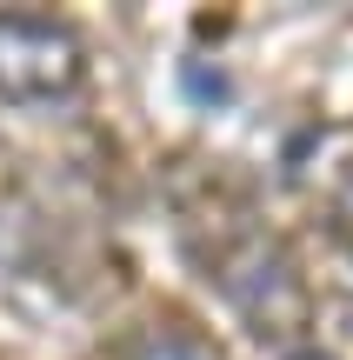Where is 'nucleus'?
<instances>
[{
	"instance_id": "obj_1",
	"label": "nucleus",
	"mask_w": 353,
	"mask_h": 360,
	"mask_svg": "<svg viewBox=\"0 0 353 360\" xmlns=\"http://www.w3.org/2000/svg\"><path fill=\"white\" fill-rule=\"evenodd\" d=\"M87 74L80 34L53 13L0 7V101L7 107H60Z\"/></svg>"
},
{
	"instance_id": "obj_3",
	"label": "nucleus",
	"mask_w": 353,
	"mask_h": 360,
	"mask_svg": "<svg viewBox=\"0 0 353 360\" xmlns=\"http://www.w3.org/2000/svg\"><path fill=\"white\" fill-rule=\"evenodd\" d=\"M287 360H333V354H320V347H300V354H287Z\"/></svg>"
},
{
	"instance_id": "obj_2",
	"label": "nucleus",
	"mask_w": 353,
	"mask_h": 360,
	"mask_svg": "<svg viewBox=\"0 0 353 360\" xmlns=\"http://www.w3.org/2000/svg\"><path fill=\"white\" fill-rule=\"evenodd\" d=\"M127 360H213V347H200L194 334H180V327H154L147 340H133Z\"/></svg>"
}]
</instances>
